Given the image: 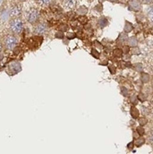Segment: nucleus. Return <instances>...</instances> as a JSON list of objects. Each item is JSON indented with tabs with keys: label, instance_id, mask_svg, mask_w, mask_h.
Here are the masks:
<instances>
[{
	"label": "nucleus",
	"instance_id": "nucleus-26",
	"mask_svg": "<svg viewBox=\"0 0 153 154\" xmlns=\"http://www.w3.org/2000/svg\"><path fill=\"white\" fill-rule=\"evenodd\" d=\"M2 48H3V45H2V43H0V52L2 51Z\"/></svg>",
	"mask_w": 153,
	"mask_h": 154
},
{
	"label": "nucleus",
	"instance_id": "nucleus-25",
	"mask_svg": "<svg viewBox=\"0 0 153 154\" xmlns=\"http://www.w3.org/2000/svg\"><path fill=\"white\" fill-rule=\"evenodd\" d=\"M108 1H110V2H112V3H117L119 0H108Z\"/></svg>",
	"mask_w": 153,
	"mask_h": 154
},
{
	"label": "nucleus",
	"instance_id": "nucleus-23",
	"mask_svg": "<svg viewBox=\"0 0 153 154\" xmlns=\"http://www.w3.org/2000/svg\"><path fill=\"white\" fill-rule=\"evenodd\" d=\"M128 52H129V46H125V47H124L123 53H126V54H127Z\"/></svg>",
	"mask_w": 153,
	"mask_h": 154
},
{
	"label": "nucleus",
	"instance_id": "nucleus-12",
	"mask_svg": "<svg viewBox=\"0 0 153 154\" xmlns=\"http://www.w3.org/2000/svg\"><path fill=\"white\" fill-rule=\"evenodd\" d=\"M149 80H150V77L149 74H147L145 72L141 73V80L143 83H148L149 81Z\"/></svg>",
	"mask_w": 153,
	"mask_h": 154
},
{
	"label": "nucleus",
	"instance_id": "nucleus-11",
	"mask_svg": "<svg viewBox=\"0 0 153 154\" xmlns=\"http://www.w3.org/2000/svg\"><path fill=\"white\" fill-rule=\"evenodd\" d=\"M145 139L144 138H142V137H140V138H138L135 141H134V144H135V146L136 147H141L143 144L145 143Z\"/></svg>",
	"mask_w": 153,
	"mask_h": 154
},
{
	"label": "nucleus",
	"instance_id": "nucleus-24",
	"mask_svg": "<svg viewBox=\"0 0 153 154\" xmlns=\"http://www.w3.org/2000/svg\"><path fill=\"white\" fill-rule=\"evenodd\" d=\"M133 144H134V142H131V143H129V146H127V147H128L129 149H132V148H133V146H134Z\"/></svg>",
	"mask_w": 153,
	"mask_h": 154
},
{
	"label": "nucleus",
	"instance_id": "nucleus-22",
	"mask_svg": "<svg viewBox=\"0 0 153 154\" xmlns=\"http://www.w3.org/2000/svg\"><path fill=\"white\" fill-rule=\"evenodd\" d=\"M149 142L153 145V131L149 134Z\"/></svg>",
	"mask_w": 153,
	"mask_h": 154
},
{
	"label": "nucleus",
	"instance_id": "nucleus-17",
	"mask_svg": "<svg viewBox=\"0 0 153 154\" xmlns=\"http://www.w3.org/2000/svg\"><path fill=\"white\" fill-rule=\"evenodd\" d=\"M138 120L139 125H140V126H142V127H144L145 125H147V123H148V120H147V118H146L145 116L138 117Z\"/></svg>",
	"mask_w": 153,
	"mask_h": 154
},
{
	"label": "nucleus",
	"instance_id": "nucleus-28",
	"mask_svg": "<svg viewBox=\"0 0 153 154\" xmlns=\"http://www.w3.org/2000/svg\"><path fill=\"white\" fill-rule=\"evenodd\" d=\"M21 1H25V0H21Z\"/></svg>",
	"mask_w": 153,
	"mask_h": 154
},
{
	"label": "nucleus",
	"instance_id": "nucleus-4",
	"mask_svg": "<svg viewBox=\"0 0 153 154\" xmlns=\"http://www.w3.org/2000/svg\"><path fill=\"white\" fill-rule=\"evenodd\" d=\"M141 4L142 3L140 2V0H129L127 3V6H128L129 10L134 11V12H138L140 10Z\"/></svg>",
	"mask_w": 153,
	"mask_h": 154
},
{
	"label": "nucleus",
	"instance_id": "nucleus-1",
	"mask_svg": "<svg viewBox=\"0 0 153 154\" xmlns=\"http://www.w3.org/2000/svg\"><path fill=\"white\" fill-rule=\"evenodd\" d=\"M9 29L14 34H21L24 30V22L20 18H14L9 22Z\"/></svg>",
	"mask_w": 153,
	"mask_h": 154
},
{
	"label": "nucleus",
	"instance_id": "nucleus-9",
	"mask_svg": "<svg viewBox=\"0 0 153 154\" xmlns=\"http://www.w3.org/2000/svg\"><path fill=\"white\" fill-rule=\"evenodd\" d=\"M107 24H108V21H107V18H105V17L101 18L100 20L98 21V26H99L100 28H104V27H106Z\"/></svg>",
	"mask_w": 153,
	"mask_h": 154
},
{
	"label": "nucleus",
	"instance_id": "nucleus-21",
	"mask_svg": "<svg viewBox=\"0 0 153 154\" xmlns=\"http://www.w3.org/2000/svg\"><path fill=\"white\" fill-rule=\"evenodd\" d=\"M140 2L143 4H151L153 2V0H140Z\"/></svg>",
	"mask_w": 153,
	"mask_h": 154
},
{
	"label": "nucleus",
	"instance_id": "nucleus-14",
	"mask_svg": "<svg viewBox=\"0 0 153 154\" xmlns=\"http://www.w3.org/2000/svg\"><path fill=\"white\" fill-rule=\"evenodd\" d=\"M113 55L114 57H116V58H120V57H122V55H123V50L119 49V48H117V49H114L113 52Z\"/></svg>",
	"mask_w": 153,
	"mask_h": 154
},
{
	"label": "nucleus",
	"instance_id": "nucleus-19",
	"mask_svg": "<svg viewBox=\"0 0 153 154\" xmlns=\"http://www.w3.org/2000/svg\"><path fill=\"white\" fill-rule=\"evenodd\" d=\"M108 69H109V71L111 72V74H115L116 73V67L114 66L113 65H109Z\"/></svg>",
	"mask_w": 153,
	"mask_h": 154
},
{
	"label": "nucleus",
	"instance_id": "nucleus-2",
	"mask_svg": "<svg viewBox=\"0 0 153 154\" xmlns=\"http://www.w3.org/2000/svg\"><path fill=\"white\" fill-rule=\"evenodd\" d=\"M26 18H27V21L31 24H35L39 21V18H40V12L37 10L36 8H32L30 9L27 14H26Z\"/></svg>",
	"mask_w": 153,
	"mask_h": 154
},
{
	"label": "nucleus",
	"instance_id": "nucleus-27",
	"mask_svg": "<svg viewBox=\"0 0 153 154\" xmlns=\"http://www.w3.org/2000/svg\"><path fill=\"white\" fill-rule=\"evenodd\" d=\"M100 1H101V2H103V1H104V0H100Z\"/></svg>",
	"mask_w": 153,
	"mask_h": 154
},
{
	"label": "nucleus",
	"instance_id": "nucleus-7",
	"mask_svg": "<svg viewBox=\"0 0 153 154\" xmlns=\"http://www.w3.org/2000/svg\"><path fill=\"white\" fill-rule=\"evenodd\" d=\"M21 14V8L18 6H13L10 9V16L13 18H18Z\"/></svg>",
	"mask_w": 153,
	"mask_h": 154
},
{
	"label": "nucleus",
	"instance_id": "nucleus-18",
	"mask_svg": "<svg viewBox=\"0 0 153 154\" xmlns=\"http://www.w3.org/2000/svg\"><path fill=\"white\" fill-rule=\"evenodd\" d=\"M137 132L140 135V136H143V135L145 134V129L143 128L142 126H139V127H137Z\"/></svg>",
	"mask_w": 153,
	"mask_h": 154
},
{
	"label": "nucleus",
	"instance_id": "nucleus-15",
	"mask_svg": "<svg viewBox=\"0 0 153 154\" xmlns=\"http://www.w3.org/2000/svg\"><path fill=\"white\" fill-rule=\"evenodd\" d=\"M133 30V25L130 23V22H128V21H126V23H125V28H124V31H125V32H130L131 31Z\"/></svg>",
	"mask_w": 153,
	"mask_h": 154
},
{
	"label": "nucleus",
	"instance_id": "nucleus-10",
	"mask_svg": "<svg viewBox=\"0 0 153 154\" xmlns=\"http://www.w3.org/2000/svg\"><path fill=\"white\" fill-rule=\"evenodd\" d=\"M127 43H128V46L135 47L138 44V40L136 37H130L127 39Z\"/></svg>",
	"mask_w": 153,
	"mask_h": 154
},
{
	"label": "nucleus",
	"instance_id": "nucleus-13",
	"mask_svg": "<svg viewBox=\"0 0 153 154\" xmlns=\"http://www.w3.org/2000/svg\"><path fill=\"white\" fill-rule=\"evenodd\" d=\"M147 16L150 21H153V5L149 7L148 11H147Z\"/></svg>",
	"mask_w": 153,
	"mask_h": 154
},
{
	"label": "nucleus",
	"instance_id": "nucleus-20",
	"mask_svg": "<svg viewBox=\"0 0 153 154\" xmlns=\"http://www.w3.org/2000/svg\"><path fill=\"white\" fill-rule=\"evenodd\" d=\"M91 55L95 57V58H99V56H100V53L97 51V49H92L91 50Z\"/></svg>",
	"mask_w": 153,
	"mask_h": 154
},
{
	"label": "nucleus",
	"instance_id": "nucleus-5",
	"mask_svg": "<svg viewBox=\"0 0 153 154\" xmlns=\"http://www.w3.org/2000/svg\"><path fill=\"white\" fill-rule=\"evenodd\" d=\"M48 30V26L45 23H39L35 27V33L36 34H43Z\"/></svg>",
	"mask_w": 153,
	"mask_h": 154
},
{
	"label": "nucleus",
	"instance_id": "nucleus-3",
	"mask_svg": "<svg viewBox=\"0 0 153 154\" xmlns=\"http://www.w3.org/2000/svg\"><path fill=\"white\" fill-rule=\"evenodd\" d=\"M18 43V38L15 35H8L5 38L4 45L7 50H13Z\"/></svg>",
	"mask_w": 153,
	"mask_h": 154
},
{
	"label": "nucleus",
	"instance_id": "nucleus-16",
	"mask_svg": "<svg viewBox=\"0 0 153 154\" xmlns=\"http://www.w3.org/2000/svg\"><path fill=\"white\" fill-rule=\"evenodd\" d=\"M36 2L40 6H48L52 3V0H36Z\"/></svg>",
	"mask_w": 153,
	"mask_h": 154
},
{
	"label": "nucleus",
	"instance_id": "nucleus-6",
	"mask_svg": "<svg viewBox=\"0 0 153 154\" xmlns=\"http://www.w3.org/2000/svg\"><path fill=\"white\" fill-rule=\"evenodd\" d=\"M78 1L76 0H64L63 1V6L66 9H74L76 7Z\"/></svg>",
	"mask_w": 153,
	"mask_h": 154
},
{
	"label": "nucleus",
	"instance_id": "nucleus-8",
	"mask_svg": "<svg viewBox=\"0 0 153 154\" xmlns=\"http://www.w3.org/2000/svg\"><path fill=\"white\" fill-rule=\"evenodd\" d=\"M130 114L134 119H138L139 117V111L136 107L133 106L130 110Z\"/></svg>",
	"mask_w": 153,
	"mask_h": 154
}]
</instances>
